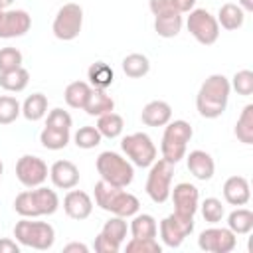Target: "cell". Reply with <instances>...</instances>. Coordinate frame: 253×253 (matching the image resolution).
I'll list each match as a JSON object with an SVG mask.
<instances>
[{
    "label": "cell",
    "instance_id": "1",
    "mask_svg": "<svg viewBox=\"0 0 253 253\" xmlns=\"http://www.w3.org/2000/svg\"><path fill=\"white\" fill-rule=\"evenodd\" d=\"M229 93H231V85L229 79L221 73H213L210 75L198 95H196V109L204 119H217L223 115L227 101H229Z\"/></svg>",
    "mask_w": 253,
    "mask_h": 253
},
{
    "label": "cell",
    "instance_id": "2",
    "mask_svg": "<svg viewBox=\"0 0 253 253\" xmlns=\"http://www.w3.org/2000/svg\"><path fill=\"white\" fill-rule=\"evenodd\" d=\"M95 204L103 210L109 211L111 215H121V217H132L140 210V202L136 196L128 194L125 188L111 186L103 180L95 184Z\"/></svg>",
    "mask_w": 253,
    "mask_h": 253
},
{
    "label": "cell",
    "instance_id": "3",
    "mask_svg": "<svg viewBox=\"0 0 253 253\" xmlns=\"http://www.w3.org/2000/svg\"><path fill=\"white\" fill-rule=\"evenodd\" d=\"M59 208V198L55 190H49L45 186L30 188L26 192H20L14 200V210L22 217H40V215H51Z\"/></svg>",
    "mask_w": 253,
    "mask_h": 253
},
{
    "label": "cell",
    "instance_id": "4",
    "mask_svg": "<svg viewBox=\"0 0 253 253\" xmlns=\"http://www.w3.org/2000/svg\"><path fill=\"white\" fill-rule=\"evenodd\" d=\"M97 172L101 176L103 182L111 184V186H119V188H126L132 180H134V168L132 162L125 156H121L119 152L113 150H105L97 156Z\"/></svg>",
    "mask_w": 253,
    "mask_h": 253
},
{
    "label": "cell",
    "instance_id": "5",
    "mask_svg": "<svg viewBox=\"0 0 253 253\" xmlns=\"http://www.w3.org/2000/svg\"><path fill=\"white\" fill-rule=\"evenodd\" d=\"M164 134H162V142H160V152H162V158L172 162V164H178L184 156H186V148H188V142L194 134L192 126L188 121H170L164 125Z\"/></svg>",
    "mask_w": 253,
    "mask_h": 253
},
{
    "label": "cell",
    "instance_id": "6",
    "mask_svg": "<svg viewBox=\"0 0 253 253\" xmlns=\"http://www.w3.org/2000/svg\"><path fill=\"white\" fill-rule=\"evenodd\" d=\"M14 237L24 247L45 251L53 247L55 229L47 221H32V217H24L14 225Z\"/></svg>",
    "mask_w": 253,
    "mask_h": 253
},
{
    "label": "cell",
    "instance_id": "7",
    "mask_svg": "<svg viewBox=\"0 0 253 253\" xmlns=\"http://www.w3.org/2000/svg\"><path fill=\"white\" fill-rule=\"evenodd\" d=\"M172 176H174L172 162H168L164 158H156L150 164V172L146 178V194L154 204H164L170 198Z\"/></svg>",
    "mask_w": 253,
    "mask_h": 253
},
{
    "label": "cell",
    "instance_id": "8",
    "mask_svg": "<svg viewBox=\"0 0 253 253\" xmlns=\"http://www.w3.org/2000/svg\"><path fill=\"white\" fill-rule=\"evenodd\" d=\"M83 28V8L75 2H67L63 4L55 18H53V24H51V32L57 40L61 42H71L79 36Z\"/></svg>",
    "mask_w": 253,
    "mask_h": 253
},
{
    "label": "cell",
    "instance_id": "9",
    "mask_svg": "<svg viewBox=\"0 0 253 253\" xmlns=\"http://www.w3.org/2000/svg\"><path fill=\"white\" fill-rule=\"evenodd\" d=\"M121 148L123 152L126 154V158L138 166V168H148L154 160H156V146L152 142V138L146 134V132H132V134H126L123 140H121Z\"/></svg>",
    "mask_w": 253,
    "mask_h": 253
},
{
    "label": "cell",
    "instance_id": "10",
    "mask_svg": "<svg viewBox=\"0 0 253 253\" xmlns=\"http://www.w3.org/2000/svg\"><path fill=\"white\" fill-rule=\"evenodd\" d=\"M188 32L194 36L196 42H200L202 45H211L217 42L219 38V24L215 20V16H211L206 8H194L188 12Z\"/></svg>",
    "mask_w": 253,
    "mask_h": 253
},
{
    "label": "cell",
    "instance_id": "11",
    "mask_svg": "<svg viewBox=\"0 0 253 253\" xmlns=\"http://www.w3.org/2000/svg\"><path fill=\"white\" fill-rule=\"evenodd\" d=\"M194 231V215L170 213L160 221V237L168 247H180L184 239Z\"/></svg>",
    "mask_w": 253,
    "mask_h": 253
},
{
    "label": "cell",
    "instance_id": "12",
    "mask_svg": "<svg viewBox=\"0 0 253 253\" xmlns=\"http://www.w3.org/2000/svg\"><path fill=\"white\" fill-rule=\"evenodd\" d=\"M47 164L32 154H24L16 162V178L20 180L22 186L26 188H38L47 180Z\"/></svg>",
    "mask_w": 253,
    "mask_h": 253
},
{
    "label": "cell",
    "instance_id": "13",
    "mask_svg": "<svg viewBox=\"0 0 253 253\" xmlns=\"http://www.w3.org/2000/svg\"><path fill=\"white\" fill-rule=\"evenodd\" d=\"M237 245V235L229 227H208L198 237V247L210 253H229Z\"/></svg>",
    "mask_w": 253,
    "mask_h": 253
},
{
    "label": "cell",
    "instance_id": "14",
    "mask_svg": "<svg viewBox=\"0 0 253 253\" xmlns=\"http://www.w3.org/2000/svg\"><path fill=\"white\" fill-rule=\"evenodd\" d=\"M32 28V16L26 10H2L0 14V38H20Z\"/></svg>",
    "mask_w": 253,
    "mask_h": 253
},
{
    "label": "cell",
    "instance_id": "15",
    "mask_svg": "<svg viewBox=\"0 0 253 253\" xmlns=\"http://www.w3.org/2000/svg\"><path fill=\"white\" fill-rule=\"evenodd\" d=\"M170 198L174 202V211L182 215H194L200 208V192L190 182H180L170 190Z\"/></svg>",
    "mask_w": 253,
    "mask_h": 253
},
{
    "label": "cell",
    "instance_id": "16",
    "mask_svg": "<svg viewBox=\"0 0 253 253\" xmlns=\"http://www.w3.org/2000/svg\"><path fill=\"white\" fill-rule=\"evenodd\" d=\"M63 211L71 217V219H87L93 211V200L87 192L83 190H69L63 198Z\"/></svg>",
    "mask_w": 253,
    "mask_h": 253
},
{
    "label": "cell",
    "instance_id": "17",
    "mask_svg": "<svg viewBox=\"0 0 253 253\" xmlns=\"http://www.w3.org/2000/svg\"><path fill=\"white\" fill-rule=\"evenodd\" d=\"M49 178L55 188L71 190L79 184V168L71 160H55L49 168Z\"/></svg>",
    "mask_w": 253,
    "mask_h": 253
},
{
    "label": "cell",
    "instance_id": "18",
    "mask_svg": "<svg viewBox=\"0 0 253 253\" xmlns=\"http://www.w3.org/2000/svg\"><path fill=\"white\" fill-rule=\"evenodd\" d=\"M186 162H188V170L194 178H198L202 182H208V180L213 178L215 162L206 150H192L186 156Z\"/></svg>",
    "mask_w": 253,
    "mask_h": 253
},
{
    "label": "cell",
    "instance_id": "19",
    "mask_svg": "<svg viewBox=\"0 0 253 253\" xmlns=\"http://www.w3.org/2000/svg\"><path fill=\"white\" fill-rule=\"evenodd\" d=\"M223 198L229 206H245L251 200V188H249L247 178L229 176L223 184Z\"/></svg>",
    "mask_w": 253,
    "mask_h": 253
},
{
    "label": "cell",
    "instance_id": "20",
    "mask_svg": "<svg viewBox=\"0 0 253 253\" xmlns=\"http://www.w3.org/2000/svg\"><path fill=\"white\" fill-rule=\"evenodd\" d=\"M140 121L146 126H164L166 123L172 121V107L166 101H150L144 105L142 113H140Z\"/></svg>",
    "mask_w": 253,
    "mask_h": 253
},
{
    "label": "cell",
    "instance_id": "21",
    "mask_svg": "<svg viewBox=\"0 0 253 253\" xmlns=\"http://www.w3.org/2000/svg\"><path fill=\"white\" fill-rule=\"evenodd\" d=\"M182 14L176 12V10H170V12H164V14H158L154 16V32L160 36V38H176L182 30Z\"/></svg>",
    "mask_w": 253,
    "mask_h": 253
},
{
    "label": "cell",
    "instance_id": "22",
    "mask_svg": "<svg viewBox=\"0 0 253 253\" xmlns=\"http://www.w3.org/2000/svg\"><path fill=\"white\" fill-rule=\"evenodd\" d=\"M113 109H115V101L105 89H91V95L83 107V111L89 117H101L105 113H111Z\"/></svg>",
    "mask_w": 253,
    "mask_h": 253
},
{
    "label": "cell",
    "instance_id": "23",
    "mask_svg": "<svg viewBox=\"0 0 253 253\" xmlns=\"http://www.w3.org/2000/svg\"><path fill=\"white\" fill-rule=\"evenodd\" d=\"M215 20H217L219 28L233 32V30H239V28L243 26V22H245V12H243L237 4L227 2V4H223V6L219 8Z\"/></svg>",
    "mask_w": 253,
    "mask_h": 253
},
{
    "label": "cell",
    "instance_id": "24",
    "mask_svg": "<svg viewBox=\"0 0 253 253\" xmlns=\"http://www.w3.org/2000/svg\"><path fill=\"white\" fill-rule=\"evenodd\" d=\"M87 79H89V85L93 89H105L113 85L115 81V71L109 63L105 61H95L89 69H87Z\"/></svg>",
    "mask_w": 253,
    "mask_h": 253
},
{
    "label": "cell",
    "instance_id": "25",
    "mask_svg": "<svg viewBox=\"0 0 253 253\" xmlns=\"http://www.w3.org/2000/svg\"><path fill=\"white\" fill-rule=\"evenodd\" d=\"M91 89L93 87L89 83H85V81H73V83H69L65 87L63 99L71 109H83L87 99H89V95H91Z\"/></svg>",
    "mask_w": 253,
    "mask_h": 253
},
{
    "label": "cell",
    "instance_id": "26",
    "mask_svg": "<svg viewBox=\"0 0 253 253\" xmlns=\"http://www.w3.org/2000/svg\"><path fill=\"white\" fill-rule=\"evenodd\" d=\"M28 83H30V73L24 67L0 73V87L8 93H20L28 87Z\"/></svg>",
    "mask_w": 253,
    "mask_h": 253
},
{
    "label": "cell",
    "instance_id": "27",
    "mask_svg": "<svg viewBox=\"0 0 253 253\" xmlns=\"http://www.w3.org/2000/svg\"><path fill=\"white\" fill-rule=\"evenodd\" d=\"M45 113H47V97L43 93H32L30 97H26V101L22 105V115L28 121L36 123V121L43 119Z\"/></svg>",
    "mask_w": 253,
    "mask_h": 253
},
{
    "label": "cell",
    "instance_id": "28",
    "mask_svg": "<svg viewBox=\"0 0 253 253\" xmlns=\"http://www.w3.org/2000/svg\"><path fill=\"white\" fill-rule=\"evenodd\" d=\"M71 132L63 130V128H51V126H43V130L40 132V142L43 148L47 150H61L69 144Z\"/></svg>",
    "mask_w": 253,
    "mask_h": 253
},
{
    "label": "cell",
    "instance_id": "29",
    "mask_svg": "<svg viewBox=\"0 0 253 253\" xmlns=\"http://www.w3.org/2000/svg\"><path fill=\"white\" fill-rule=\"evenodd\" d=\"M227 227L235 235H245L253 229V211L247 208H237L227 215Z\"/></svg>",
    "mask_w": 253,
    "mask_h": 253
},
{
    "label": "cell",
    "instance_id": "30",
    "mask_svg": "<svg viewBox=\"0 0 253 253\" xmlns=\"http://www.w3.org/2000/svg\"><path fill=\"white\" fill-rule=\"evenodd\" d=\"M130 233L132 237H156L158 235V225L156 219L150 213H134L130 221Z\"/></svg>",
    "mask_w": 253,
    "mask_h": 253
},
{
    "label": "cell",
    "instance_id": "31",
    "mask_svg": "<svg viewBox=\"0 0 253 253\" xmlns=\"http://www.w3.org/2000/svg\"><path fill=\"white\" fill-rule=\"evenodd\" d=\"M123 71H125L126 77L140 79V77H144L150 71V61L142 53H128L123 59Z\"/></svg>",
    "mask_w": 253,
    "mask_h": 253
},
{
    "label": "cell",
    "instance_id": "32",
    "mask_svg": "<svg viewBox=\"0 0 253 253\" xmlns=\"http://www.w3.org/2000/svg\"><path fill=\"white\" fill-rule=\"evenodd\" d=\"M123 128H125L123 117L117 115V113H113V111L101 115L99 121H97V130H99L101 136H105V138H117V136H121Z\"/></svg>",
    "mask_w": 253,
    "mask_h": 253
},
{
    "label": "cell",
    "instance_id": "33",
    "mask_svg": "<svg viewBox=\"0 0 253 253\" xmlns=\"http://www.w3.org/2000/svg\"><path fill=\"white\" fill-rule=\"evenodd\" d=\"M235 136L243 144H253V105H245L237 123H235Z\"/></svg>",
    "mask_w": 253,
    "mask_h": 253
},
{
    "label": "cell",
    "instance_id": "34",
    "mask_svg": "<svg viewBox=\"0 0 253 253\" xmlns=\"http://www.w3.org/2000/svg\"><path fill=\"white\" fill-rule=\"evenodd\" d=\"M126 231H128V225H126V217H121V215H113L111 219L105 221L101 233L107 235L109 239L117 241V243H123L125 237H126Z\"/></svg>",
    "mask_w": 253,
    "mask_h": 253
},
{
    "label": "cell",
    "instance_id": "35",
    "mask_svg": "<svg viewBox=\"0 0 253 253\" xmlns=\"http://www.w3.org/2000/svg\"><path fill=\"white\" fill-rule=\"evenodd\" d=\"M22 115V105L12 95H0V125H10Z\"/></svg>",
    "mask_w": 253,
    "mask_h": 253
},
{
    "label": "cell",
    "instance_id": "36",
    "mask_svg": "<svg viewBox=\"0 0 253 253\" xmlns=\"http://www.w3.org/2000/svg\"><path fill=\"white\" fill-rule=\"evenodd\" d=\"M73 140H75L77 148L89 150V148L99 146L101 140H103V136H101V132L97 130V126H89V125H87V126H81V128L73 134Z\"/></svg>",
    "mask_w": 253,
    "mask_h": 253
},
{
    "label": "cell",
    "instance_id": "37",
    "mask_svg": "<svg viewBox=\"0 0 253 253\" xmlns=\"http://www.w3.org/2000/svg\"><path fill=\"white\" fill-rule=\"evenodd\" d=\"M200 208H202L204 219H206L208 223H213V225L219 223V221L223 219V215H225V208H223L221 200H217V198H206Z\"/></svg>",
    "mask_w": 253,
    "mask_h": 253
},
{
    "label": "cell",
    "instance_id": "38",
    "mask_svg": "<svg viewBox=\"0 0 253 253\" xmlns=\"http://www.w3.org/2000/svg\"><path fill=\"white\" fill-rule=\"evenodd\" d=\"M162 245L156 241V237H132L126 243V253H160Z\"/></svg>",
    "mask_w": 253,
    "mask_h": 253
},
{
    "label": "cell",
    "instance_id": "39",
    "mask_svg": "<svg viewBox=\"0 0 253 253\" xmlns=\"http://www.w3.org/2000/svg\"><path fill=\"white\" fill-rule=\"evenodd\" d=\"M231 89L237 91V95H243V97H249L253 93V71L249 69H241L233 75V79L229 81Z\"/></svg>",
    "mask_w": 253,
    "mask_h": 253
},
{
    "label": "cell",
    "instance_id": "40",
    "mask_svg": "<svg viewBox=\"0 0 253 253\" xmlns=\"http://www.w3.org/2000/svg\"><path fill=\"white\" fill-rule=\"evenodd\" d=\"M22 51L18 47H2L0 49V73L22 67Z\"/></svg>",
    "mask_w": 253,
    "mask_h": 253
},
{
    "label": "cell",
    "instance_id": "41",
    "mask_svg": "<svg viewBox=\"0 0 253 253\" xmlns=\"http://www.w3.org/2000/svg\"><path fill=\"white\" fill-rule=\"evenodd\" d=\"M71 125H73V119L63 109H51L49 115H47V121H45V126L63 128V130H71Z\"/></svg>",
    "mask_w": 253,
    "mask_h": 253
},
{
    "label": "cell",
    "instance_id": "42",
    "mask_svg": "<svg viewBox=\"0 0 253 253\" xmlns=\"http://www.w3.org/2000/svg\"><path fill=\"white\" fill-rule=\"evenodd\" d=\"M95 251L97 253H119V249H121V243H117V241H113V239H109L107 235H103V233H99L97 237H95Z\"/></svg>",
    "mask_w": 253,
    "mask_h": 253
},
{
    "label": "cell",
    "instance_id": "43",
    "mask_svg": "<svg viewBox=\"0 0 253 253\" xmlns=\"http://www.w3.org/2000/svg\"><path fill=\"white\" fill-rule=\"evenodd\" d=\"M170 10H174V6H172L170 0H150V12L154 16L164 14V12H170Z\"/></svg>",
    "mask_w": 253,
    "mask_h": 253
},
{
    "label": "cell",
    "instance_id": "44",
    "mask_svg": "<svg viewBox=\"0 0 253 253\" xmlns=\"http://www.w3.org/2000/svg\"><path fill=\"white\" fill-rule=\"evenodd\" d=\"M170 2H172L174 10L180 14H186V12L194 10V6H196V0H170Z\"/></svg>",
    "mask_w": 253,
    "mask_h": 253
},
{
    "label": "cell",
    "instance_id": "45",
    "mask_svg": "<svg viewBox=\"0 0 253 253\" xmlns=\"http://www.w3.org/2000/svg\"><path fill=\"white\" fill-rule=\"evenodd\" d=\"M0 253H20V245L8 237L0 239Z\"/></svg>",
    "mask_w": 253,
    "mask_h": 253
},
{
    "label": "cell",
    "instance_id": "46",
    "mask_svg": "<svg viewBox=\"0 0 253 253\" xmlns=\"http://www.w3.org/2000/svg\"><path fill=\"white\" fill-rule=\"evenodd\" d=\"M63 251H65V253H73V251H77V253H87L89 247H87L85 243H77V241H73V243H67V245L63 247Z\"/></svg>",
    "mask_w": 253,
    "mask_h": 253
},
{
    "label": "cell",
    "instance_id": "47",
    "mask_svg": "<svg viewBox=\"0 0 253 253\" xmlns=\"http://www.w3.org/2000/svg\"><path fill=\"white\" fill-rule=\"evenodd\" d=\"M237 6L243 12H253V0H237Z\"/></svg>",
    "mask_w": 253,
    "mask_h": 253
},
{
    "label": "cell",
    "instance_id": "48",
    "mask_svg": "<svg viewBox=\"0 0 253 253\" xmlns=\"http://www.w3.org/2000/svg\"><path fill=\"white\" fill-rule=\"evenodd\" d=\"M14 0H0V10H8V6L12 4Z\"/></svg>",
    "mask_w": 253,
    "mask_h": 253
},
{
    "label": "cell",
    "instance_id": "49",
    "mask_svg": "<svg viewBox=\"0 0 253 253\" xmlns=\"http://www.w3.org/2000/svg\"><path fill=\"white\" fill-rule=\"evenodd\" d=\"M2 172H4V164H2V160H0V178H2Z\"/></svg>",
    "mask_w": 253,
    "mask_h": 253
},
{
    "label": "cell",
    "instance_id": "50",
    "mask_svg": "<svg viewBox=\"0 0 253 253\" xmlns=\"http://www.w3.org/2000/svg\"><path fill=\"white\" fill-rule=\"evenodd\" d=\"M0 14H2V10H0Z\"/></svg>",
    "mask_w": 253,
    "mask_h": 253
}]
</instances>
